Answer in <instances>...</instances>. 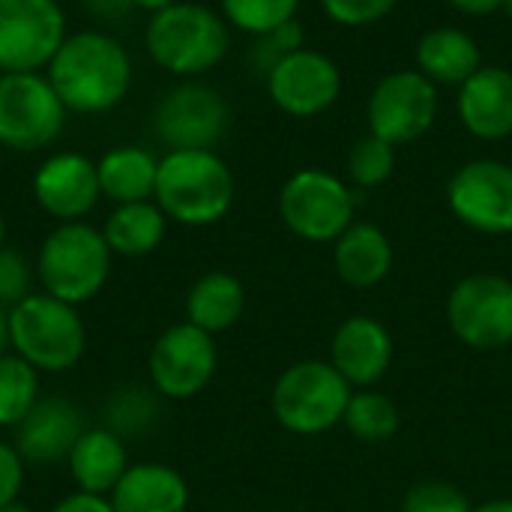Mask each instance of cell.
I'll return each instance as SVG.
<instances>
[{
	"instance_id": "6da1fadb",
	"label": "cell",
	"mask_w": 512,
	"mask_h": 512,
	"mask_svg": "<svg viewBox=\"0 0 512 512\" xmlns=\"http://www.w3.org/2000/svg\"><path fill=\"white\" fill-rule=\"evenodd\" d=\"M51 87L72 114H105L132 87V57L105 30H78L63 39L45 66Z\"/></svg>"
},
{
	"instance_id": "7a4b0ae2",
	"label": "cell",
	"mask_w": 512,
	"mask_h": 512,
	"mask_svg": "<svg viewBox=\"0 0 512 512\" xmlns=\"http://www.w3.org/2000/svg\"><path fill=\"white\" fill-rule=\"evenodd\" d=\"M234 195V174L216 150H168L159 159L153 201L171 222L216 225L231 213Z\"/></svg>"
},
{
	"instance_id": "3957f363",
	"label": "cell",
	"mask_w": 512,
	"mask_h": 512,
	"mask_svg": "<svg viewBox=\"0 0 512 512\" xmlns=\"http://www.w3.org/2000/svg\"><path fill=\"white\" fill-rule=\"evenodd\" d=\"M144 45L159 69L177 78H198L225 60L231 48V24L222 12H213L204 3L180 0L150 15Z\"/></svg>"
},
{
	"instance_id": "277c9868",
	"label": "cell",
	"mask_w": 512,
	"mask_h": 512,
	"mask_svg": "<svg viewBox=\"0 0 512 512\" xmlns=\"http://www.w3.org/2000/svg\"><path fill=\"white\" fill-rule=\"evenodd\" d=\"M9 348L39 375H63L75 369L87 348V330L78 306H69L45 291H33L6 312Z\"/></svg>"
},
{
	"instance_id": "5b68a950",
	"label": "cell",
	"mask_w": 512,
	"mask_h": 512,
	"mask_svg": "<svg viewBox=\"0 0 512 512\" xmlns=\"http://www.w3.org/2000/svg\"><path fill=\"white\" fill-rule=\"evenodd\" d=\"M114 252L90 222H60L39 246L36 279L45 294L81 306L90 303L111 276Z\"/></svg>"
},
{
	"instance_id": "8992f818",
	"label": "cell",
	"mask_w": 512,
	"mask_h": 512,
	"mask_svg": "<svg viewBox=\"0 0 512 512\" xmlns=\"http://www.w3.org/2000/svg\"><path fill=\"white\" fill-rule=\"evenodd\" d=\"M351 393L354 387L333 369L330 360H300L276 378L270 408L285 432L312 438L345 420Z\"/></svg>"
},
{
	"instance_id": "52a82bcc",
	"label": "cell",
	"mask_w": 512,
	"mask_h": 512,
	"mask_svg": "<svg viewBox=\"0 0 512 512\" xmlns=\"http://www.w3.org/2000/svg\"><path fill=\"white\" fill-rule=\"evenodd\" d=\"M354 213V189L321 168L291 174L279 192V216L285 228L306 243H336L354 225Z\"/></svg>"
},
{
	"instance_id": "ba28073f",
	"label": "cell",
	"mask_w": 512,
	"mask_h": 512,
	"mask_svg": "<svg viewBox=\"0 0 512 512\" xmlns=\"http://www.w3.org/2000/svg\"><path fill=\"white\" fill-rule=\"evenodd\" d=\"M66 105L45 72H0V147L36 153L51 147L66 126Z\"/></svg>"
},
{
	"instance_id": "9c48e42d",
	"label": "cell",
	"mask_w": 512,
	"mask_h": 512,
	"mask_svg": "<svg viewBox=\"0 0 512 512\" xmlns=\"http://www.w3.org/2000/svg\"><path fill=\"white\" fill-rule=\"evenodd\" d=\"M453 336L471 351H501L512 345V279L471 273L447 297Z\"/></svg>"
},
{
	"instance_id": "30bf717a",
	"label": "cell",
	"mask_w": 512,
	"mask_h": 512,
	"mask_svg": "<svg viewBox=\"0 0 512 512\" xmlns=\"http://www.w3.org/2000/svg\"><path fill=\"white\" fill-rule=\"evenodd\" d=\"M438 105V87L420 69H396L384 75L369 93V132L393 147L414 144L432 129Z\"/></svg>"
},
{
	"instance_id": "8fae6325",
	"label": "cell",
	"mask_w": 512,
	"mask_h": 512,
	"mask_svg": "<svg viewBox=\"0 0 512 512\" xmlns=\"http://www.w3.org/2000/svg\"><path fill=\"white\" fill-rule=\"evenodd\" d=\"M228 126L231 105L225 96L192 78L171 87L153 111V132L168 150H213Z\"/></svg>"
},
{
	"instance_id": "7c38bea8",
	"label": "cell",
	"mask_w": 512,
	"mask_h": 512,
	"mask_svg": "<svg viewBox=\"0 0 512 512\" xmlns=\"http://www.w3.org/2000/svg\"><path fill=\"white\" fill-rule=\"evenodd\" d=\"M219 366V351H216V336L204 333L201 327L180 321L168 327L150 348L147 357V372H150V387L162 399H195L204 393L216 375Z\"/></svg>"
},
{
	"instance_id": "4fadbf2b",
	"label": "cell",
	"mask_w": 512,
	"mask_h": 512,
	"mask_svg": "<svg viewBox=\"0 0 512 512\" xmlns=\"http://www.w3.org/2000/svg\"><path fill=\"white\" fill-rule=\"evenodd\" d=\"M66 36L57 0H0V72H45Z\"/></svg>"
},
{
	"instance_id": "5bb4252c",
	"label": "cell",
	"mask_w": 512,
	"mask_h": 512,
	"mask_svg": "<svg viewBox=\"0 0 512 512\" xmlns=\"http://www.w3.org/2000/svg\"><path fill=\"white\" fill-rule=\"evenodd\" d=\"M453 216L486 237L512 234V165L501 159H474L462 165L447 186Z\"/></svg>"
},
{
	"instance_id": "9a60e30c",
	"label": "cell",
	"mask_w": 512,
	"mask_h": 512,
	"mask_svg": "<svg viewBox=\"0 0 512 512\" xmlns=\"http://www.w3.org/2000/svg\"><path fill=\"white\" fill-rule=\"evenodd\" d=\"M264 81L276 108L291 117H318L330 111L342 93L339 66L312 48H300L282 57Z\"/></svg>"
},
{
	"instance_id": "2e32d148",
	"label": "cell",
	"mask_w": 512,
	"mask_h": 512,
	"mask_svg": "<svg viewBox=\"0 0 512 512\" xmlns=\"http://www.w3.org/2000/svg\"><path fill=\"white\" fill-rule=\"evenodd\" d=\"M33 198L57 222H84L102 198L96 162L75 150L48 156L33 174Z\"/></svg>"
},
{
	"instance_id": "e0dca14e",
	"label": "cell",
	"mask_w": 512,
	"mask_h": 512,
	"mask_svg": "<svg viewBox=\"0 0 512 512\" xmlns=\"http://www.w3.org/2000/svg\"><path fill=\"white\" fill-rule=\"evenodd\" d=\"M84 411L60 396H42L12 429V447L27 465H60L84 435Z\"/></svg>"
},
{
	"instance_id": "ac0fdd59",
	"label": "cell",
	"mask_w": 512,
	"mask_h": 512,
	"mask_svg": "<svg viewBox=\"0 0 512 512\" xmlns=\"http://www.w3.org/2000/svg\"><path fill=\"white\" fill-rule=\"evenodd\" d=\"M330 363L354 390H369L393 366V336L372 315L345 318L333 333Z\"/></svg>"
},
{
	"instance_id": "d6986e66",
	"label": "cell",
	"mask_w": 512,
	"mask_h": 512,
	"mask_svg": "<svg viewBox=\"0 0 512 512\" xmlns=\"http://www.w3.org/2000/svg\"><path fill=\"white\" fill-rule=\"evenodd\" d=\"M462 126L480 141H504L512 135V72L504 66H480L456 93Z\"/></svg>"
},
{
	"instance_id": "ffe728a7",
	"label": "cell",
	"mask_w": 512,
	"mask_h": 512,
	"mask_svg": "<svg viewBox=\"0 0 512 512\" xmlns=\"http://www.w3.org/2000/svg\"><path fill=\"white\" fill-rule=\"evenodd\" d=\"M114 512H186L189 483L162 462H138L108 495Z\"/></svg>"
},
{
	"instance_id": "44dd1931",
	"label": "cell",
	"mask_w": 512,
	"mask_h": 512,
	"mask_svg": "<svg viewBox=\"0 0 512 512\" xmlns=\"http://www.w3.org/2000/svg\"><path fill=\"white\" fill-rule=\"evenodd\" d=\"M333 267L345 285L357 291L375 288L393 270V243L384 228L372 222H354L333 243Z\"/></svg>"
},
{
	"instance_id": "7402d4cb",
	"label": "cell",
	"mask_w": 512,
	"mask_h": 512,
	"mask_svg": "<svg viewBox=\"0 0 512 512\" xmlns=\"http://www.w3.org/2000/svg\"><path fill=\"white\" fill-rule=\"evenodd\" d=\"M66 465H69V474H72L78 492L108 498L114 492V486L120 483V477L129 471L126 441L105 426L84 429V435L72 447Z\"/></svg>"
},
{
	"instance_id": "603a6c76",
	"label": "cell",
	"mask_w": 512,
	"mask_h": 512,
	"mask_svg": "<svg viewBox=\"0 0 512 512\" xmlns=\"http://www.w3.org/2000/svg\"><path fill=\"white\" fill-rule=\"evenodd\" d=\"M483 66L480 45L459 27H432L417 42V69L438 87H462Z\"/></svg>"
},
{
	"instance_id": "cb8c5ba5",
	"label": "cell",
	"mask_w": 512,
	"mask_h": 512,
	"mask_svg": "<svg viewBox=\"0 0 512 512\" xmlns=\"http://www.w3.org/2000/svg\"><path fill=\"white\" fill-rule=\"evenodd\" d=\"M246 312V288L237 276L225 270H210L186 294V321L201 327L210 336H219L231 327Z\"/></svg>"
},
{
	"instance_id": "d4e9b609",
	"label": "cell",
	"mask_w": 512,
	"mask_h": 512,
	"mask_svg": "<svg viewBox=\"0 0 512 512\" xmlns=\"http://www.w3.org/2000/svg\"><path fill=\"white\" fill-rule=\"evenodd\" d=\"M99 189L102 198L114 204H135V201H153L156 177H159V159L135 144H123L108 150L96 162Z\"/></svg>"
},
{
	"instance_id": "484cf974",
	"label": "cell",
	"mask_w": 512,
	"mask_h": 512,
	"mask_svg": "<svg viewBox=\"0 0 512 512\" xmlns=\"http://www.w3.org/2000/svg\"><path fill=\"white\" fill-rule=\"evenodd\" d=\"M105 243L120 258H144L153 255L165 234H168V216L159 210L156 201H135V204H117L114 213L102 225Z\"/></svg>"
},
{
	"instance_id": "4316f807",
	"label": "cell",
	"mask_w": 512,
	"mask_h": 512,
	"mask_svg": "<svg viewBox=\"0 0 512 512\" xmlns=\"http://www.w3.org/2000/svg\"><path fill=\"white\" fill-rule=\"evenodd\" d=\"M345 429L363 441V444H384L399 432V405L387 396L378 393L375 387L369 390H354L351 402L345 408Z\"/></svg>"
},
{
	"instance_id": "83f0119b",
	"label": "cell",
	"mask_w": 512,
	"mask_h": 512,
	"mask_svg": "<svg viewBox=\"0 0 512 512\" xmlns=\"http://www.w3.org/2000/svg\"><path fill=\"white\" fill-rule=\"evenodd\" d=\"M159 402H162V396L153 387H138V384L120 387L105 402L102 426L111 429L114 435H120L123 441L147 435L159 420Z\"/></svg>"
},
{
	"instance_id": "f1b7e54d",
	"label": "cell",
	"mask_w": 512,
	"mask_h": 512,
	"mask_svg": "<svg viewBox=\"0 0 512 512\" xmlns=\"http://www.w3.org/2000/svg\"><path fill=\"white\" fill-rule=\"evenodd\" d=\"M39 372L18 354L0 357V429H15L39 402Z\"/></svg>"
},
{
	"instance_id": "f546056e",
	"label": "cell",
	"mask_w": 512,
	"mask_h": 512,
	"mask_svg": "<svg viewBox=\"0 0 512 512\" xmlns=\"http://www.w3.org/2000/svg\"><path fill=\"white\" fill-rule=\"evenodd\" d=\"M348 180L357 189H378L384 186L396 171V147L384 138L366 132L357 138L348 150Z\"/></svg>"
},
{
	"instance_id": "4dcf8cb0",
	"label": "cell",
	"mask_w": 512,
	"mask_h": 512,
	"mask_svg": "<svg viewBox=\"0 0 512 512\" xmlns=\"http://www.w3.org/2000/svg\"><path fill=\"white\" fill-rule=\"evenodd\" d=\"M222 18L249 33V36H267L285 21L297 18L300 0H219Z\"/></svg>"
},
{
	"instance_id": "1f68e13d",
	"label": "cell",
	"mask_w": 512,
	"mask_h": 512,
	"mask_svg": "<svg viewBox=\"0 0 512 512\" xmlns=\"http://www.w3.org/2000/svg\"><path fill=\"white\" fill-rule=\"evenodd\" d=\"M402 512H474L471 498L444 480H426L405 492Z\"/></svg>"
},
{
	"instance_id": "d6a6232c",
	"label": "cell",
	"mask_w": 512,
	"mask_h": 512,
	"mask_svg": "<svg viewBox=\"0 0 512 512\" xmlns=\"http://www.w3.org/2000/svg\"><path fill=\"white\" fill-rule=\"evenodd\" d=\"M33 279H36V264H30L24 252L12 246H0V306L6 312L33 294Z\"/></svg>"
},
{
	"instance_id": "836d02e7",
	"label": "cell",
	"mask_w": 512,
	"mask_h": 512,
	"mask_svg": "<svg viewBox=\"0 0 512 512\" xmlns=\"http://www.w3.org/2000/svg\"><path fill=\"white\" fill-rule=\"evenodd\" d=\"M399 0H321L327 18L342 27H369L387 18Z\"/></svg>"
},
{
	"instance_id": "e575fe53",
	"label": "cell",
	"mask_w": 512,
	"mask_h": 512,
	"mask_svg": "<svg viewBox=\"0 0 512 512\" xmlns=\"http://www.w3.org/2000/svg\"><path fill=\"white\" fill-rule=\"evenodd\" d=\"M24 465L27 462L21 459V453L12 444L0 441V507L18 501L24 489Z\"/></svg>"
},
{
	"instance_id": "d590c367",
	"label": "cell",
	"mask_w": 512,
	"mask_h": 512,
	"mask_svg": "<svg viewBox=\"0 0 512 512\" xmlns=\"http://www.w3.org/2000/svg\"><path fill=\"white\" fill-rule=\"evenodd\" d=\"M264 39L273 45V51H276L279 57H288V54H294V51L306 48V45H303L306 33H303V27H300V21H297V18L285 21L282 27H276V30H273V33H267Z\"/></svg>"
},
{
	"instance_id": "8d00e7d4",
	"label": "cell",
	"mask_w": 512,
	"mask_h": 512,
	"mask_svg": "<svg viewBox=\"0 0 512 512\" xmlns=\"http://www.w3.org/2000/svg\"><path fill=\"white\" fill-rule=\"evenodd\" d=\"M78 6L90 15V18H99L105 24H114V21H123L135 6L132 0H78Z\"/></svg>"
},
{
	"instance_id": "74e56055",
	"label": "cell",
	"mask_w": 512,
	"mask_h": 512,
	"mask_svg": "<svg viewBox=\"0 0 512 512\" xmlns=\"http://www.w3.org/2000/svg\"><path fill=\"white\" fill-rule=\"evenodd\" d=\"M51 512H114L111 501L102 495H90V492H72L63 501H57Z\"/></svg>"
},
{
	"instance_id": "f35d334b",
	"label": "cell",
	"mask_w": 512,
	"mask_h": 512,
	"mask_svg": "<svg viewBox=\"0 0 512 512\" xmlns=\"http://www.w3.org/2000/svg\"><path fill=\"white\" fill-rule=\"evenodd\" d=\"M447 3L465 15H492V12H501L504 6V0H447Z\"/></svg>"
},
{
	"instance_id": "ab89813d",
	"label": "cell",
	"mask_w": 512,
	"mask_h": 512,
	"mask_svg": "<svg viewBox=\"0 0 512 512\" xmlns=\"http://www.w3.org/2000/svg\"><path fill=\"white\" fill-rule=\"evenodd\" d=\"M174 3H180V0H132V6L135 9H144V12H162V9H168V6H174Z\"/></svg>"
},
{
	"instance_id": "60d3db41",
	"label": "cell",
	"mask_w": 512,
	"mask_h": 512,
	"mask_svg": "<svg viewBox=\"0 0 512 512\" xmlns=\"http://www.w3.org/2000/svg\"><path fill=\"white\" fill-rule=\"evenodd\" d=\"M474 512H512V498H492V501L474 507Z\"/></svg>"
},
{
	"instance_id": "b9f144b4",
	"label": "cell",
	"mask_w": 512,
	"mask_h": 512,
	"mask_svg": "<svg viewBox=\"0 0 512 512\" xmlns=\"http://www.w3.org/2000/svg\"><path fill=\"white\" fill-rule=\"evenodd\" d=\"M9 348V321H6V309L0 306V357L6 354Z\"/></svg>"
},
{
	"instance_id": "7bdbcfd3",
	"label": "cell",
	"mask_w": 512,
	"mask_h": 512,
	"mask_svg": "<svg viewBox=\"0 0 512 512\" xmlns=\"http://www.w3.org/2000/svg\"><path fill=\"white\" fill-rule=\"evenodd\" d=\"M0 512H36V510H33V507H27V504H21V501H12V504L0 507Z\"/></svg>"
},
{
	"instance_id": "ee69618b",
	"label": "cell",
	"mask_w": 512,
	"mask_h": 512,
	"mask_svg": "<svg viewBox=\"0 0 512 512\" xmlns=\"http://www.w3.org/2000/svg\"><path fill=\"white\" fill-rule=\"evenodd\" d=\"M0 246H6V219H3V210H0Z\"/></svg>"
},
{
	"instance_id": "f6af8a7d",
	"label": "cell",
	"mask_w": 512,
	"mask_h": 512,
	"mask_svg": "<svg viewBox=\"0 0 512 512\" xmlns=\"http://www.w3.org/2000/svg\"><path fill=\"white\" fill-rule=\"evenodd\" d=\"M501 12H507V18H512V0H504V6H501Z\"/></svg>"
},
{
	"instance_id": "bcb514c9",
	"label": "cell",
	"mask_w": 512,
	"mask_h": 512,
	"mask_svg": "<svg viewBox=\"0 0 512 512\" xmlns=\"http://www.w3.org/2000/svg\"><path fill=\"white\" fill-rule=\"evenodd\" d=\"M0 168H3V147H0Z\"/></svg>"
}]
</instances>
